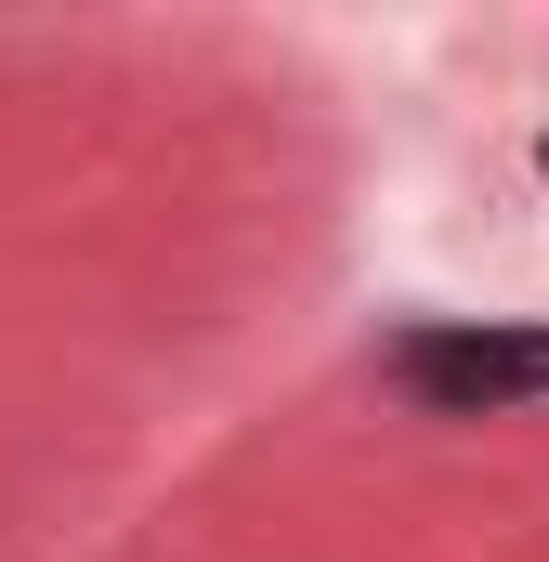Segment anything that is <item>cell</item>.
I'll return each instance as SVG.
<instances>
[{"instance_id":"6da1fadb","label":"cell","mask_w":549,"mask_h":562,"mask_svg":"<svg viewBox=\"0 0 549 562\" xmlns=\"http://www.w3.org/2000/svg\"><path fill=\"white\" fill-rule=\"evenodd\" d=\"M393 393L432 406V419H511V406H549V327H484V314H432L393 353Z\"/></svg>"},{"instance_id":"7a4b0ae2","label":"cell","mask_w":549,"mask_h":562,"mask_svg":"<svg viewBox=\"0 0 549 562\" xmlns=\"http://www.w3.org/2000/svg\"><path fill=\"white\" fill-rule=\"evenodd\" d=\"M537 183H549V144H537Z\"/></svg>"}]
</instances>
